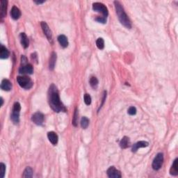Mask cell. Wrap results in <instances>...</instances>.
Segmentation results:
<instances>
[{"mask_svg":"<svg viewBox=\"0 0 178 178\" xmlns=\"http://www.w3.org/2000/svg\"><path fill=\"white\" fill-rule=\"evenodd\" d=\"M48 102L49 107L55 112H57V113L61 111L66 112V109L61 102L58 89L53 84L49 88Z\"/></svg>","mask_w":178,"mask_h":178,"instance_id":"obj_1","label":"cell"},{"mask_svg":"<svg viewBox=\"0 0 178 178\" xmlns=\"http://www.w3.org/2000/svg\"><path fill=\"white\" fill-rule=\"evenodd\" d=\"M115 7H116V11L117 16H118V20L123 24V26H125V27L127 28V29H131V23L130 21L129 18H128L127 15L126 14V13L125 12V10L123 9V6L120 4L119 1H114Z\"/></svg>","mask_w":178,"mask_h":178,"instance_id":"obj_2","label":"cell"},{"mask_svg":"<svg viewBox=\"0 0 178 178\" xmlns=\"http://www.w3.org/2000/svg\"><path fill=\"white\" fill-rule=\"evenodd\" d=\"M17 82L18 84L22 88L26 89H30L31 87L33 86V82L29 77H26V76H22V77H17Z\"/></svg>","mask_w":178,"mask_h":178,"instance_id":"obj_3","label":"cell"},{"mask_svg":"<svg viewBox=\"0 0 178 178\" xmlns=\"http://www.w3.org/2000/svg\"><path fill=\"white\" fill-rule=\"evenodd\" d=\"M21 110V106L19 102H16L13 105L11 118L15 124H18L20 121V112Z\"/></svg>","mask_w":178,"mask_h":178,"instance_id":"obj_4","label":"cell"},{"mask_svg":"<svg viewBox=\"0 0 178 178\" xmlns=\"http://www.w3.org/2000/svg\"><path fill=\"white\" fill-rule=\"evenodd\" d=\"M93 9L95 11H96V12L100 13L102 14L103 18H106L107 19V17L108 16L109 13H108V9H107V8L106 7V6H105V4L100 2L94 3L93 4Z\"/></svg>","mask_w":178,"mask_h":178,"instance_id":"obj_5","label":"cell"},{"mask_svg":"<svg viewBox=\"0 0 178 178\" xmlns=\"http://www.w3.org/2000/svg\"><path fill=\"white\" fill-rule=\"evenodd\" d=\"M164 161V154L163 153H158L152 162V169L158 171L161 168Z\"/></svg>","mask_w":178,"mask_h":178,"instance_id":"obj_6","label":"cell"},{"mask_svg":"<svg viewBox=\"0 0 178 178\" xmlns=\"http://www.w3.org/2000/svg\"><path fill=\"white\" fill-rule=\"evenodd\" d=\"M40 25L41 27H42V31H43L44 35L46 36V37H47V38L48 39L49 42H50L51 43H52V34L50 29H49L48 24H47L45 22H41Z\"/></svg>","mask_w":178,"mask_h":178,"instance_id":"obj_7","label":"cell"},{"mask_svg":"<svg viewBox=\"0 0 178 178\" xmlns=\"http://www.w3.org/2000/svg\"><path fill=\"white\" fill-rule=\"evenodd\" d=\"M44 115L42 114V113H40V112L35 113L34 115H33L32 117H31L32 121L37 125H42L44 122Z\"/></svg>","mask_w":178,"mask_h":178,"instance_id":"obj_8","label":"cell"},{"mask_svg":"<svg viewBox=\"0 0 178 178\" xmlns=\"http://www.w3.org/2000/svg\"><path fill=\"white\" fill-rule=\"evenodd\" d=\"M107 175L110 178H120L121 173L118 170H117L114 166H111L107 171Z\"/></svg>","mask_w":178,"mask_h":178,"instance_id":"obj_9","label":"cell"},{"mask_svg":"<svg viewBox=\"0 0 178 178\" xmlns=\"http://www.w3.org/2000/svg\"><path fill=\"white\" fill-rule=\"evenodd\" d=\"M19 72L22 75H31L34 72V68H33L32 65L27 63L26 65H22L19 69Z\"/></svg>","mask_w":178,"mask_h":178,"instance_id":"obj_10","label":"cell"},{"mask_svg":"<svg viewBox=\"0 0 178 178\" xmlns=\"http://www.w3.org/2000/svg\"><path fill=\"white\" fill-rule=\"evenodd\" d=\"M148 146H149V143H148V142H147V141H139V142L135 143V144L132 146L131 151H132L133 152H136L137 151L139 148H146V147H148Z\"/></svg>","mask_w":178,"mask_h":178,"instance_id":"obj_11","label":"cell"},{"mask_svg":"<svg viewBox=\"0 0 178 178\" xmlns=\"http://www.w3.org/2000/svg\"><path fill=\"white\" fill-rule=\"evenodd\" d=\"M47 137H48L49 141L52 143V144H53L54 146H56L58 143L59 137L58 135L57 134V133L54 132V131H49L47 133Z\"/></svg>","mask_w":178,"mask_h":178,"instance_id":"obj_12","label":"cell"},{"mask_svg":"<svg viewBox=\"0 0 178 178\" xmlns=\"http://www.w3.org/2000/svg\"><path fill=\"white\" fill-rule=\"evenodd\" d=\"M1 88L3 90H6V91H9L12 88V84L10 82L9 80L4 79L1 81Z\"/></svg>","mask_w":178,"mask_h":178,"instance_id":"obj_13","label":"cell"},{"mask_svg":"<svg viewBox=\"0 0 178 178\" xmlns=\"http://www.w3.org/2000/svg\"><path fill=\"white\" fill-rule=\"evenodd\" d=\"M11 16L13 20H18L21 16L20 11L16 6H13L11 11Z\"/></svg>","mask_w":178,"mask_h":178,"instance_id":"obj_14","label":"cell"},{"mask_svg":"<svg viewBox=\"0 0 178 178\" xmlns=\"http://www.w3.org/2000/svg\"><path fill=\"white\" fill-rule=\"evenodd\" d=\"M57 54L55 52H52L51 54L50 59H49V68L50 70H53L55 67L56 61H57Z\"/></svg>","mask_w":178,"mask_h":178,"instance_id":"obj_15","label":"cell"},{"mask_svg":"<svg viewBox=\"0 0 178 178\" xmlns=\"http://www.w3.org/2000/svg\"><path fill=\"white\" fill-rule=\"evenodd\" d=\"M20 41H21V44H22V47H24V49L27 48L29 47V38L24 33H21L20 34Z\"/></svg>","mask_w":178,"mask_h":178,"instance_id":"obj_16","label":"cell"},{"mask_svg":"<svg viewBox=\"0 0 178 178\" xmlns=\"http://www.w3.org/2000/svg\"><path fill=\"white\" fill-rule=\"evenodd\" d=\"M58 41L60 43L61 45L62 46L63 48H65L68 46V40H67V38L65 35H60L58 37Z\"/></svg>","mask_w":178,"mask_h":178,"instance_id":"obj_17","label":"cell"},{"mask_svg":"<svg viewBox=\"0 0 178 178\" xmlns=\"http://www.w3.org/2000/svg\"><path fill=\"white\" fill-rule=\"evenodd\" d=\"M9 51L8 50L6 47L1 44V49H0V57L1 59H6L9 58Z\"/></svg>","mask_w":178,"mask_h":178,"instance_id":"obj_18","label":"cell"},{"mask_svg":"<svg viewBox=\"0 0 178 178\" xmlns=\"http://www.w3.org/2000/svg\"><path fill=\"white\" fill-rule=\"evenodd\" d=\"M177 159H175L173 164L172 166H171V169L170 170V173L172 175L176 176L178 174V164H177Z\"/></svg>","mask_w":178,"mask_h":178,"instance_id":"obj_19","label":"cell"},{"mask_svg":"<svg viewBox=\"0 0 178 178\" xmlns=\"http://www.w3.org/2000/svg\"><path fill=\"white\" fill-rule=\"evenodd\" d=\"M130 142H129V138L127 136H124L121 139L120 142V148H123V149H125V148H127L129 147Z\"/></svg>","mask_w":178,"mask_h":178,"instance_id":"obj_20","label":"cell"},{"mask_svg":"<svg viewBox=\"0 0 178 178\" xmlns=\"http://www.w3.org/2000/svg\"><path fill=\"white\" fill-rule=\"evenodd\" d=\"M7 1L1 0V17L4 18L6 15V9H7Z\"/></svg>","mask_w":178,"mask_h":178,"instance_id":"obj_21","label":"cell"},{"mask_svg":"<svg viewBox=\"0 0 178 178\" xmlns=\"http://www.w3.org/2000/svg\"><path fill=\"white\" fill-rule=\"evenodd\" d=\"M33 176V170L31 167H27L23 173V177H32Z\"/></svg>","mask_w":178,"mask_h":178,"instance_id":"obj_22","label":"cell"},{"mask_svg":"<svg viewBox=\"0 0 178 178\" xmlns=\"http://www.w3.org/2000/svg\"><path fill=\"white\" fill-rule=\"evenodd\" d=\"M89 120L86 117H83L81 120V126L83 129H86L89 125Z\"/></svg>","mask_w":178,"mask_h":178,"instance_id":"obj_23","label":"cell"},{"mask_svg":"<svg viewBox=\"0 0 178 178\" xmlns=\"http://www.w3.org/2000/svg\"><path fill=\"white\" fill-rule=\"evenodd\" d=\"M89 82H90V85L91 86L92 88H97V87H98V80L96 77H90Z\"/></svg>","mask_w":178,"mask_h":178,"instance_id":"obj_24","label":"cell"},{"mask_svg":"<svg viewBox=\"0 0 178 178\" xmlns=\"http://www.w3.org/2000/svg\"><path fill=\"white\" fill-rule=\"evenodd\" d=\"M96 45L98 49H103L104 47H105V41H104L103 38H98V40H96Z\"/></svg>","mask_w":178,"mask_h":178,"instance_id":"obj_25","label":"cell"},{"mask_svg":"<svg viewBox=\"0 0 178 178\" xmlns=\"http://www.w3.org/2000/svg\"><path fill=\"white\" fill-rule=\"evenodd\" d=\"M77 122H78V110L77 109H75V113H74L73 119H72V125L76 127L77 125Z\"/></svg>","mask_w":178,"mask_h":178,"instance_id":"obj_26","label":"cell"},{"mask_svg":"<svg viewBox=\"0 0 178 178\" xmlns=\"http://www.w3.org/2000/svg\"><path fill=\"white\" fill-rule=\"evenodd\" d=\"M84 102L86 105H90L91 104V97L89 94H85L84 96Z\"/></svg>","mask_w":178,"mask_h":178,"instance_id":"obj_27","label":"cell"},{"mask_svg":"<svg viewBox=\"0 0 178 178\" xmlns=\"http://www.w3.org/2000/svg\"><path fill=\"white\" fill-rule=\"evenodd\" d=\"M0 170H1V175H0V177H1V178H4L5 173H6V166H5L4 163L0 164Z\"/></svg>","mask_w":178,"mask_h":178,"instance_id":"obj_28","label":"cell"},{"mask_svg":"<svg viewBox=\"0 0 178 178\" xmlns=\"http://www.w3.org/2000/svg\"><path fill=\"white\" fill-rule=\"evenodd\" d=\"M127 112L130 116H134L136 113V109L134 107H131L129 108Z\"/></svg>","mask_w":178,"mask_h":178,"instance_id":"obj_29","label":"cell"},{"mask_svg":"<svg viewBox=\"0 0 178 178\" xmlns=\"http://www.w3.org/2000/svg\"><path fill=\"white\" fill-rule=\"evenodd\" d=\"M95 20L100 23H102V24H105L107 22L106 18H105L103 17H100V16H98V17L95 18Z\"/></svg>","mask_w":178,"mask_h":178,"instance_id":"obj_30","label":"cell"},{"mask_svg":"<svg viewBox=\"0 0 178 178\" xmlns=\"http://www.w3.org/2000/svg\"><path fill=\"white\" fill-rule=\"evenodd\" d=\"M31 58H32V60L35 61H37V54L36 53H34L31 54Z\"/></svg>","mask_w":178,"mask_h":178,"instance_id":"obj_31","label":"cell"},{"mask_svg":"<svg viewBox=\"0 0 178 178\" xmlns=\"http://www.w3.org/2000/svg\"><path fill=\"white\" fill-rule=\"evenodd\" d=\"M34 2H35L36 4H42L44 2V1H34Z\"/></svg>","mask_w":178,"mask_h":178,"instance_id":"obj_32","label":"cell"},{"mask_svg":"<svg viewBox=\"0 0 178 178\" xmlns=\"http://www.w3.org/2000/svg\"><path fill=\"white\" fill-rule=\"evenodd\" d=\"M1 106H2V105H3V103H4V100H3V98H1Z\"/></svg>","mask_w":178,"mask_h":178,"instance_id":"obj_33","label":"cell"}]
</instances>
